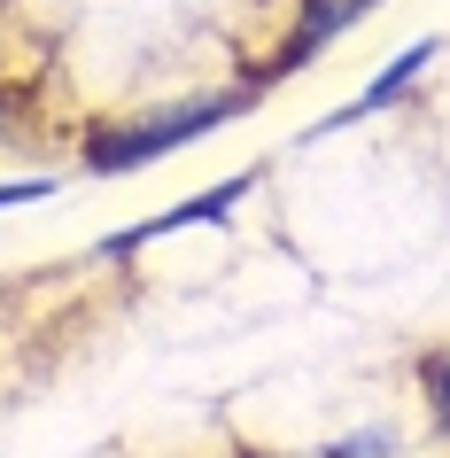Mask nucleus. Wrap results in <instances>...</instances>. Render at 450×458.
Here are the masks:
<instances>
[{
    "mask_svg": "<svg viewBox=\"0 0 450 458\" xmlns=\"http://www.w3.org/2000/svg\"><path fill=\"white\" fill-rule=\"evenodd\" d=\"M39 194H47V179H8V187H0V210H8V202H39Z\"/></svg>",
    "mask_w": 450,
    "mask_h": 458,
    "instance_id": "39448f33",
    "label": "nucleus"
},
{
    "mask_svg": "<svg viewBox=\"0 0 450 458\" xmlns=\"http://www.w3.org/2000/svg\"><path fill=\"white\" fill-rule=\"evenodd\" d=\"M420 388H427V411H435V428L450 435V350H427V358H420Z\"/></svg>",
    "mask_w": 450,
    "mask_h": 458,
    "instance_id": "20e7f679",
    "label": "nucleus"
},
{
    "mask_svg": "<svg viewBox=\"0 0 450 458\" xmlns=\"http://www.w3.org/2000/svg\"><path fill=\"white\" fill-rule=\"evenodd\" d=\"M435 47H443V39H412V47H403V55H396V63H388V71H380V78H373V86H365V94H357V101H350V109H334V117H327V124H310V140H327L334 124H357V117H373V109H388V101H396V94H403V86H412V78H420V71H427V63H435Z\"/></svg>",
    "mask_w": 450,
    "mask_h": 458,
    "instance_id": "f03ea898",
    "label": "nucleus"
},
{
    "mask_svg": "<svg viewBox=\"0 0 450 458\" xmlns=\"http://www.w3.org/2000/svg\"><path fill=\"white\" fill-rule=\"evenodd\" d=\"M233 109H241V94H217V101H179V109H164V117H148V124H124V132H94L86 171L117 179V171H132V164H156V156H171L179 140H194V132L225 124Z\"/></svg>",
    "mask_w": 450,
    "mask_h": 458,
    "instance_id": "f257e3e1",
    "label": "nucleus"
},
{
    "mask_svg": "<svg viewBox=\"0 0 450 458\" xmlns=\"http://www.w3.org/2000/svg\"><path fill=\"white\" fill-rule=\"evenodd\" d=\"M365 8H380V0H303V16H295V31H287V63H303V55H318V39H334V31H350Z\"/></svg>",
    "mask_w": 450,
    "mask_h": 458,
    "instance_id": "7ed1b4c3",
    "label": "nucleus"
}]
</instances>
